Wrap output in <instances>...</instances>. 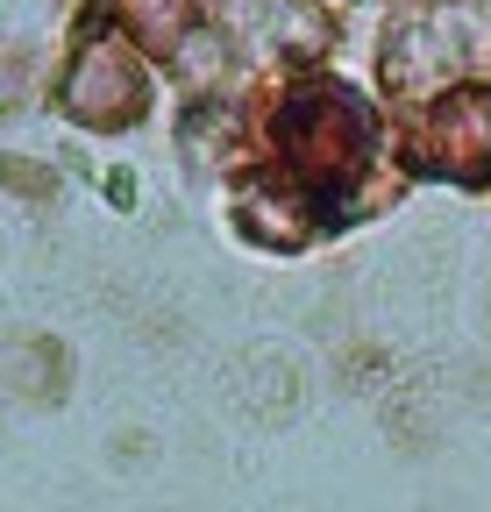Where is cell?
Here are the masks:
<instances>
[{
  "label": "cell",
  "instance_id": "3957f363",
  "mask_svg": "<svg viewBox=\"0 0 491 512\" xmlns=\"http://www.w3.org/2000/svg\"><path fill=\"white\" fill-rule=\"evenodd\" d=\"M427 157H435L442 171H456V178H477L484 164H491V93L484 86H463V93H449L442 107H435V121H427Z\"/></svg>",
  "mask_w": 491,
  "mask_h": 512
},
{
  "label": "cell",
  "instance_id": "6da1fadb",
  "mask_svg": "<svg viewBox=\"0 0 491 512\" xmlns=\"http://www.w3.org/2000/svg\"><path fill=\"white\" fill-rule=\"evenodd\" d=\"M371 150V114H363L342 86H306L285 107V157L292 171H306L314 185H335L363 164Z\"/></svg>",
  "mask_w": 491,
  "mask_h": 512
},
{
  "label": "cell",
  "instance_id": "7a4b0ae2",
  "mask_svg": "<svg viewBox=\"0 0 491 512\" xmlns=\"http://www.w3.org/2000/svg\"><path fill=\"white\" fill-rule=\"evenodd\" d=\"M65 107L93 128H114V121H129L143 107V72H136V57L121 50V43H86V57L72 64V79H65Z\"/></svg>",
  "mask_w": 491,
  "mask_h": 512
}]
</instances>
